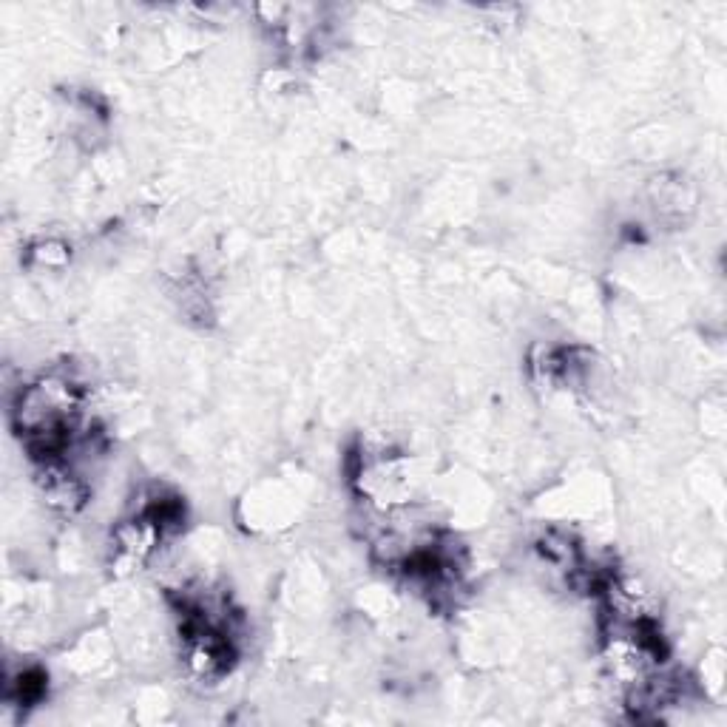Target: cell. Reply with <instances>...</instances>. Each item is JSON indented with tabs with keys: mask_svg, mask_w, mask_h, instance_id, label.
I'll use <instances>...</instances> for the list:
<instances>
[{
	"mask_svg": "<svg viewBox=\"0 0 727 727\" xmlns=\"http://www.w3.org/2000/svg\"><path fill=\"white\" fill-rule=\"evenodd\" d=\"M32 259L40 262V265L54 267L63 265L69 259V253H66V245H60V242H40V245L32 248Z\"/></svg>",
	"mask_w": 727,
	"mask_h": 727,
	"instance_id": "cell-3",
	"label": "cell"
},
{
	"mask_svg": "<svg viewBox=\"0 0 727 727\" xmlns=\"http://www.w3.org/2000/svg\"><path fill=\"white\" fill-rule=\"evenodd\" d=\"M651 196H654V208L662 216H682V211H691L693 196L688 194V182L685 179H657L651 185Z\"/></svg>",
	"mask_w": 727,
	"mask_h": 727,
	"instance_id": "cell-2",
	"label": "cell"
},
{
	"mask_svg": "<svg viewBox=\"0 0 727 727\" xmlns=\"http://www.w3.org/2000/svg\"><path fill=\"white\" fill-rule=\"evenodd\" d=\"M35 483L43 503L57 515H77L89 503V483L77 472V466L66 458L37 463Z\"/></svg>",
	"mask_w": 727,
	"mask_h": 727,
	"instance_id": "cell-1",
	"label": "cell"
}]
</instances>
